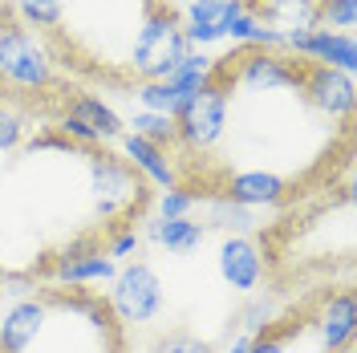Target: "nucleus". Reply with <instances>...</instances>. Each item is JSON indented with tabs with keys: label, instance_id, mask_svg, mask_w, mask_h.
<instances>
[{
	"label": "nucleus",
	"instance_id": "1",
	"mask_svg": "<svg viewBox=\"0 0 357 353\" xmlns=\"http://www.w3.org/2000/svg\"><path fill=\"white\" fill-rule=\"evenodd\" d=\"M89 195L98 203V216L118 232V227H130L151 207V183L126 158L102 151V155H89Z\"/></svg>",
	"mask_w": 357,
	"mask_h": 353
},
{
	"label": "nucleus",
	"instance_id": "2",
	"mask_svg": "<svg viewBox=\"0 0 357 353\" xmlns=\"http://www.w3.org/2000/svg\"><path fill=\"white\" fill-rule=\"evenodd\" d=\"M183 53H187V37H183V24H178V8L155 0L130 49L134 77L138 82H167L171 69L183 61Z\"/></svg>",
	"mask_w": 357,
	"mask_h": 353
},
{
	"label": "nucleus",
	"instance_id": "3",
	"mask_svg": "<svg viewBox=\"0 0 357 353\" xmlns=\"http://www.w3.org/2000/svg\"><path fill=\"white\" fill-rule=\"evenodd\" d=\"M110 313L118 317V325H151L158 313H162V301H167V288H162V276L146 260H130V264H118V276L110 280Z\"/></svg>",
	"mask_w": 357,
	"mask_h": 353
},
{
	"label": "nucleus",
	"instance_id": "4",
	"mask_svg": "<svg viewBox=\"0 0 357 353\" xmlns=\"http://www.w3.org/2000/svg\"><path fill=\"white\" fill-rule=\"evenodd\" d=\"M0 77L21 89H49L57 82L53 57L21 21H0Z\"/></svg>",
	"mask_w": 357,
	"mask_h": 353
},
{
	"label": "nucleus",
	"instance_id": "5",
	"mask_svg": "<svg viewBox=\"0 0 357 353\" xmlns=\"http://www.w3.org/2000/svg\"><path fill=\"white\" fill-rule=\"evenodd\" d=\"M175 130H178V147H187L191 155L211 151L227 130V89L207 82L203 89H195L175 114Z\"/></svg>",
	"mask_w": 357,
	"mask_h": 353
},
{
	"label": "nucleus",
	"instance_id": "6",
	"mask_svg": "<svg viewBox=\"0 0 357 353\" xmlns=\"http://www.w3.org/2000/svg\"><path fill=\"white\" fill-rule=\"evenodd\" d=\"M301 93L317 114L333 118V122H349L357 102V82L354 73H341L333 66H305V77H301Z\"/></svg>",
	"mask_w": 357,
	"mask_h": 353
},
{
	"label": "nucleus",
	"instance_id": "7",
	"mask_svg": "<svg viewBox=\"0 0 357 353\" xmlns=\"http://www.w3.org/2000/svg\"><path fill=\"white\" fill-rule=\"evenodd\" d=\"M248 0H187L178 8V24L187 49H207V45L227 41V29L236 21V13H244Z\"/></svg>",
	"mask_w": 357,
	"mask_h": 353
},
{
	"label": "nucleus",
	"instance_id": "8",
	"mask_svg": "<svg viewBox=\"0 0 357 353\" xmlns=\"http://www.w3.org/2000/svg\"><path fill=\"white\" fill-rule=\"evenodd\" d=\"M215 268H220L223 285L231 288V292L252 296V292L260 288V280H264L268 260H264V248L252 240V236H227V240L220 243Z\"/></svg>",
	"mask_w": 357,
	"mask_h": 353
},
{
	"label": "nucleus",
	"instance_id": "9",
	"mask_svg": "<svg viewBox=\"0 0 357 353\" xmlns=\"http://www.w3.org/2000/svg\"><path fill=\"white\" fill-rule=\"evenodd\" d=\"M354 321H357V309H354V292H333L325 296V305L317 309L312 321H305L312 333H317V345L321 353H349V341H354Z\"/></svg>",
	"mask_w": 357,
	"mask_h": 353
},
{
	"label": "nucleus",
	"instance_id": "10",
	"mask_svg": "<svg viewBox=\"0 0 357 353\" xmlns=\"http://www.w3.org/2000/svg\"><path fill=\"white\" fill-rule=\"evenodd\" d=\"M227 203H236V207H248V211H256V207H276L280 199L289 195V179L276 175V171H264V167H256V171H236V175H227L220 191Z\"/></svg>",
	"mask_w": 357,
	"mask_h": 353
},
{
	"label": "nucleus",
	"instance_id": "11",
	"mask_svg": "<svg viewBox=\"0 0 357 353\" xmlns=\"http://www.w3.org/2000/svg\"><path fill=\"white\" fill-rule=\"evenodd\" d=\"M114 276H118V264L106 256V248H98L93 240L69 248L53 264V280H61V285H102V280H114Z\"/></svg>",
	"mask_w": 357,
	"mask_h": 353
},
{
	"label": "nucleus",
	"instance_id": "12",
	"mask_svg": "<svg viewBox=\"0 0 357 353\" xmlns=\"http://www.w3.org/2000/svg\"><path fill=\"white\" fill-rule=\"evenodd\" d=\"M45 317H49V301L45 296L17 301L0 321V353H24L37 341V333L45 329Z\"/></svg>",
	"mask_w": 357,
	"mask_h": 353
},
{
	"label": "nucleus",
	"instance_id": "13",
	"mask_svg": "<svg viewBox=\"0 0 357 353\" xmlns=\"http://www.w3.org/2000/svg\"><path fill=\"white\" fill-rule=\"evenodd\" d=\"M118 142H122V158H126L146 183H155V187H162V191L178 187V171H175V163L167 158L162 147H155V142H146V138H138V134H130V130L122 134Z\"/></svg>",
	"mask_w": 357,
	"mask_h": 353
},
{
	"label": "nucleus",
	"instance_id": "14",
	"mask_svg": "<svg viewBox=\"0 0 357 353\" xmlns=\"http://www.w3.org/2000/svg\"><path fill=\"white\" fill-rule=\"evenodd\" d=\"M248 8H252L272 33H280V37L312 33V29H317V0H252Z\"/></svg>",
	"mask_w": 357,
	"mask_h": 353
},
{
	"label": "nucleus",
	"instance_id": "15",
	"mask_svg": "<svg viewBox=\"0 0 357 353\" xmlns=\"http://www.w3.org/2000/svg\"><path fill=\"white\" fill-rule=\"evenodd\" d=\"M146 240L158 243V248H167L171 256H187V252H195L203 248L207 240V223L203 220H151L146 223Z\"/></svg>",
	"mask_w": 357,
	"mask_h": 353
},
{
	"label": "nucleus",
	"instance_id": "16",
	"mask_svg": "<svg viewBox=\"0 0 357 353\" xmlns=\"http://www.w3.org/2000/svg\"><path fill=\"white\" fill-rule=\"evenodd\" d=\"M69 114H73V118H82V122H86L89 130L102 138V142H118V138L126 134V122H122V114L114 110V106H106V102H98V98H89V93L73 98Z\"/></svg>",
	"mask_w": 357,
	"mask_h": 353
},
{
	"label": "nucleus",
	"instance_id": "17",
	"mask_svg": "<svg viewBox=\"0 0 357 353\" xmlns=\"http://www.w3.org/2000/svg\"><path fill=\"white\" fill-rule=\"evenodd\" d=\"M126 122V130L138 134V138H146V142H155V147H178V130H175V118L171 114H151V110H134L130 118H122Z\"/></svg>",
	"mask_w": 357,
	"mask_h": 353
},
{
	"label": "nucleus",
	"instance_id": "18",
	"mask_svg": "<svg viewBox=\"0 0 357 353\" xmlns=\"http://www.w3.org/2000/svg\"><path fill=\"white\" fill-rule=\"evenodd\" d=\"M134 102H138V110H151V114H171L175 118L178 106L187 102L183 93H178L175 86H167V82H138V86L130 89Z\"/></svg>",
	"mask_w": 357,
	"mask_h": 353
},
{
	"label": "nucleus",
	"instance_id": "19",
	"mask_svg": "<svg viewBox=\"0 0 357 353\" xmlns=\"http://www.w3.org/2000/svg\"><path fill=\"white\" fill-rule=\"evenodd\" d=\"M357 0H317V29L325 33H354Z\"/></svg>",
	"mask_w": 357,
	"mask_h": 353
},
{
	"label": "nucleus",
	"instance_id": "20",
	"mask_svg": "<svg viewBox=\"0 0 357 353\" xmlns=\"http://www.w3.org/2000/svg\"><path fill=\"white\" fill-rule=\"evenodd\" d=\"M17 13H21L24 29H57L66 0H17Z\"/></svg>",
	"mask_w": 357,
	"mask_h": 353
},
{
	"label": "nucleus",
	"instance_id": "21",
	"mask_svg": "<svg viewBox=\"0 0 357 353\" xmlns=\"http://www.w3.org/2000/svg\"><path fill=\"white\" fill-rule=\"evenodd\" d=\"M207 227H223V232H236V236H244L248 227H256V220H252V211H248V207H236V203H227L223 195H215V199H211Z\"/></svg>",
	"mask_w": 357,
	"mask_h": 353
},
{
	"label": "nucleus",
	"instance_id": "22",
	"mask_svg": "<svg viewBox=\"0 0 357 353\" xmlns=\"http://www.w3.org/2000/svg\"><path fill=\"white\" fill-rule=\"evenodd\" d=\"M195 207H199V195L187 191V187H171V191H162V195L155 199L158 220H187Z\"/></svg>",
	"mask_w": 357,
	"mask_h": 353
},
{
	"label": "nucleus",
	"instance_id": "23",
	"mask_svg": "<svg viewBox=\"0 0 357 353\" xmlns=\"http://www.w3.org/2000/svg\"><path fill=\"white\" fill-rule=\"evenodd\" d=\"M301 329H305L301 321H289L284 329H260L256 337H252V350H248V353H289V341Z\"/></svg>",
	"mask_w": 357,
	"mask_h": 353
},
{
	"label": "nucleus",
	"instance_id": "24",
	"mask_svg": "<svg viewBox=\"0 0 357 353\" xmlns=\"http://www.w3.org/2000/svg\"><path fill=\"white\" fill-rule=\"evenodd\" d=\"M106 256L114 264H130L134 256H142V236L134 227H118L110 236V243H106Z\"/></svg>",
	"mask_w": 357,
	"mask_h": 353
},
{
	"label": "nucleus",
	"instance_id": "25",
	"mask_svg": "<svg viewBox=\"0 0 357 353\" xmlns=\"http://www.w3.org/2000/svg\"><path fill=\"white\" fill-rule=\"evenodd\" d=\"M151 353H215V350L199 337H191V333H167L151 345Z\"/></svg>",
	"mask_w": 357,
	"mask_h": 353
},
{
	"label": "nucleus",
	"instance_id": "26",
	"mask_svg": "<svg viewBox=\"0 0 357 353\" xmlns=\"http://www.w3.org/2000/svg\"><path fill=\"white\" fill-rule=\"evenodd\" d=\"M24 130H29V126H24L21 114H13V110L0 106V155H13L24 142Z\"/></svg>",
	"mask_w": 357,
	"mask_h": 353
},
{
	"label": "nucleus",
	"instance_id": "27",
	"mask_svg": "<svg viewBox=\"0 0 357 353\" xmlns=\"http://www.w3.org/2000/svg\"><path fill=\"white\" fill-rule=\"evenodd\" d=\"M252 337H256V333H240V337H231V345H227L223 353H248L252 350Z\"/></svg>",
	"mask_w": 357,
	"mask_h": 353
},
{
	"label": "nucleus",
	"instance_id": "28",
	"mask_svg": "<svg viewBox=\"0 0 357 353\" xmlns=\"http://www.w3.org/2000/svg\"><path fill=\"white\" fill-rule=\"evenodd\" d=\"M0 301H4V292H0Z\"/></svg>",
	"mask_w": 357,
	"mask_h": 353
}]
</instances>
